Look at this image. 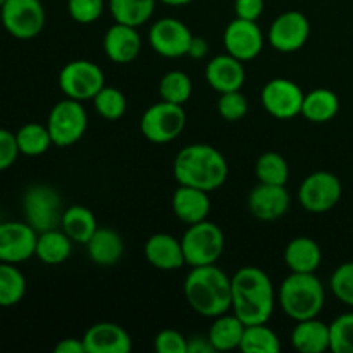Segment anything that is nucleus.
Masks as SVG:
<instances>
[{
  "label": "nucleus",
  "mask_w": 353,
  "mask_h": 353,
  "mask_svg": "<svg viewBox=\"0 0 353 353\" xmlns=\"http://www.w3.org/2000/svg\"><path fill=\"white\" fill-rule=\"evenodd\" d=\"M231 286H233L231 310L247 326L265 324L271 319L278 296L268 272L255 265H245L234 272L231 278Z\"/></svg>",
  "instance_id": "1"
},
{
  "label": "nucleus",
  "mask_w": 353,
  "mask_h": 353,
  "mask_svg": "<svg viewBox=\"0 0 353 353\" xmlns=\"http://www.w3.org/2000/svg\"><path fill=\"white\" fill-rule=\"evenodd\" d=\"M188 305L199 316L219 317L231 312L233 305V286L231 278L216 264L192 268L183 285Z\"/></svg>",
  "instance_id": "2"
},
{
  "label": "nucleus",
  "mask_w": 353,
  "mask_h": 353,
  "mask_svg": "<svg viewBox=\"0 0 353 353\" xmlns=\"http://www.w3.org/2000/svg\"><path fill=\"white\" fill-rule=\"evenodd\" d=\"M228 171L224 155L207 143H193L181 148L172 164V174L179 185L209 193L226 183Z\"/></svg>",
  "instance_id": "3"
},
{
  "label": "nucleus",
  "mask_w": 353,
  "mask_h": 353,
  "mask_svg": "<svg viewBox=\"0 0 353 353\" xmlns=\"http://www.w3.org/2000/svg\"><path fill=\"white\" fill-rule=\"evenodd\" d=\"M278 302L295 323L312 319L323 312L326 290L316 272H290L279 285Z\"/></svg>",
  "instance_id": "4"
},
{
  "label": "nucleus",
  "mask_w": 353,
  "mask_h": 353,
  "mask_svg": "<svg viewBox=\"0 0 353 353\" xmlns=\"http://www.w3.org/2000/svg\"><path fill=\"white\" fill-rule=\"evenodd\" d=\"M24 221L37 233L61 228L62 221V196L54 186L47 183H34L26 188L23 195Z\"/></svg>",
  "instance_id": "5"
},
{
  "label": "nucleus",
  "mask_w": 353,
  "mask_h": 353,
  "mask_svg": "<svg viewBox=\"0 0 353 353\" xmlns=\"http://www.w3.org/2000/svg\"><path fill=\"white\" fill-rule=\"evenodd\" d=\"M185 262L190 268L216 264L224 252L226 238L223 230L212 221L205 219L190 224L181 238Z\"/></svg>",
  "instance_id": "6"
},
{
  "label": "nucleus",
  "mask_w": 353,
  "mask_h": 353,
  "mask_svg": "<svg viewBox=\"0 0 353 353\" xmlns=\"http://www.w3.org/2000/svg\"><path fill=\"white\" fill-rule=\"evenodd\" d=\"M48 133L55 147L65 148L78 143L88 128V114L79 100L65 97L52 107L47 119Z\"/></svg>",
  "instance_id": "7"
},
{
  "label": "nucleus",
  "mask_w": 353,
  "mask_h": 353,
  "mask_svg": "<svg viewBox=\"0 0 353 353\" xmlns=\"http://www.w3.org/2000/svg\"><path fill=\"white\" fill-rule=\"evenodd\" d=\"M0 21L10 37L33 40L43 31L47 14L41 0H7L0 9Z\"/></svg>",
  "instance_id": "8"
},
{
  "label": "nucleus",
  "mask_w": 353,
  "mask_h": 353,
  "mask_svg": "<svg viewBox=\"0 0 353 353\" xmlns=\"http://www.w3.org/2000/svg\"><path fill=\"white\" fill-rule=\"evenodd\" d=\"M186 126V112L183 105L171 102L154 103L143 112L140 130L152 143H169L183 133Z\"/></svg>",
  "instance_id": "9"
},
{
  "label": "nucleus",
  "mask_w": 353,
  "mask_h": 353,
  "mask_svg": "<svg viewBox=\"0 0 353 353\" xmlns=\"http://www.w3.org/2000/svg\"><path fill=\"white\" fill-rule=\"evenodd\" d=\"M105 86L103 71L92 61H71L59 72V88L64 97L72 100H93L97 93Z\"/></svg>",
  "instance_id": "10"
},
{
  "label": "nucleus",
  "mask_w": 353,
  "mask_h": 353,
  "mask_svg": "<svg viewBox=\"0 0 353 353\" xmlns=\"http://www.w3.org/2000/svg\"><path fill=\"white\" fill-rule=\"evenodd\" d=\"M343 186L340 178L330 171L310 172L299 188V202L307 212L323 214L336 207Z\"/></svg>",
  "instance_id": "11"
},
{
  "label": "nucleus",
  "mask_w": 353,
  "mask_h": 353,
  "mask_svg": "<svg viewBox=\"0 0 353 353\" xmlns=\"http://www.w3.org/2000/svg\"><path fill=\"white\" fill-rule=\"evenodd\" d=\"M303 90L288 78H274L262 88L261 100L264 109L272 117L288 121L302 114Z\"/></svg>",
  "instance_id": "12"
},
{
  "label": "nucleus",
  "mask_w": 353,
  "mask_h": 353,
  "mask_svg": "<svg viewBox=\"0 0 353 353\" xmlns=\"http://www.w3.org/2000/svg\"><path fill=\"white\" fill-rule=\"evenodd\" d=\"M192 31L183 21L176 17H162L155 21L148 31V41L155 54L165 59H178L188 55L192 43Z\"/></svg>",
  "instance_id": "13"
},
{
  "label": "nucleus",
  "mask_w": 353,
  "mask_h": 353,
  "mask_svg": "<svg viewBox=\"0 0 353 353\" xmlns=\"http://www.w3.org/2000/svg\"><path fill=\"white\" fill-rule=\"evenodd\" d=\"M310 37V23L300 10H286L271 24L268 40L281 54L300 50Z\"/></svg>",
  "instance_id": "14"
},
{
  "label": "nucleus",
  "mask_w": 353,
  "mask_h": 353,
  "mask_svg": "<svg viewBox=\"0 0 353 353\" xmlns=\"http://www.w3.org/2000/svg\"><path fill=\"white\" fill-rule=\"evenodd\" d=\"M38 233L26 221L0 224V262L21 264L30 261L37 250Z\"/></svg>",
  "instance_id": "15"
},
{
  "label": "nucleus",
  "mask_w": 353,
  "mask_h": 353,
  "mask_svg": "<svg viewBox=\"0 0 353 353\" xmlns=\"http://www.w3.org/2000/svg\"><path fill=\"white\" fill-rule=\"evenodd\" d=\"M264 33L257 21H247L234 17L224 30V48L226 54L233 55L238 61H254L264 48Z\"/></svg>",
  "instance_id": "16"
},
{
  "label": "nucleus",
  "mask_w": 353,
  "mask_h": 353,
  "mask_svg": "<svg viewBox=\"0 0 353 353\" xmlns=\"http://www.w3.org/2000/svg\"><path fill=\"white\" fill-rule=\"evenodd\" d=\"M290 209V193L283 185L259 183L248 195V210L264 223L281 219Z\"/></svg>",
  "instance_id": "17"
},
{
  "label": "nucleus",
  "mask_w": 353,
  "mask_h": 353,
  "mask_svg": "<svg viewBox=\"0 0 353 353\" xmlns=\"http://www.w3.org/2000/svg\"><path fill=\"white\" fill-rule=\"evenodd\" d=\"M86 353H130L131 336L116 323H97L83 336Z\"/></svg>",
  "instance_id": "18"
},
{
  "label": "nucleus",
  "mask_w": 353,
  "mask_h": 353,
  "mask_svg": "<svg viewBox=\"0 0 353 353\" xmlns=\"http://www.w3.org/2000/svg\"><path fill=\"white\" fill-rule=\"evenodd\" d=\"M243 62L230 54L216 55L205 65V79L217 93L238 92L245 85Z\"/></svg>",
  "instance_id": "19"
},
{
  "label": "nucleus",
  "mask_w": 353,
  "mask_h": 353,
  "mask_svg": "<svg viewBox=\"0 0 353 353\" xmlns=\"http://www.w3.org/2000/svg\"><path fill=\"white\" fill-rule=\"evenodd\" d=\"M141 37L137 28L116 23L105 31L103 52L116 64H130L140 55Z\"/></svg>",
  "instance_id": "20"
},
{
  "label": "nucleus",
  "mask_w": 353,
  "mask_h": 353,
  "mask_svg": "<svg viewBox=\"0 0 353 353\" xmlns=\"http://www.w3.org/2000/svg\"><path fill=\"white\" fill-rule=\"evenodd\" d=\"M143 255L152 268L161 271H176L186 264L181 240L168 233L152 234L145 241Z\"/></svg>",
  "instance_id": "21"
},
{
  "label": "nucleus",
  "mask_w": 353,
  "mask_h": 353,
  "mask_svg": "<svg viewBox=\"0 0 353 353\" xmlns=\"http://www.w3.org/2000/svg\"><path fill=\"white\" fill-rule=\"evenodd\" d=\"M172 212L181 223L195 224L205 221L210 212L209 192H203L193 186L179 185V188L172 193Z\"/></svg>",
  "instance_id": "22"
},
{
  "label": "nucleus",
  "mask_w": 353,
  "mask_h": 353,
  "mask_svg": "<svg viewBox=\"0 0 353 353\" xmlns=\"http://www.w3.org/2000/svg\"><path fill=\"white\" fill-rule=\"evenodd\" d=\"M86 252L93 264L114 265L123 259L124 241L123 236L112 228H97L95 233L86 241Z\"/></svg>",
  "instance_id": "23"
},
{
  "label": "nucleus",
  "mask_w": 353,
  "mask_h": 353,
  "mask_svg": "<svg viewBox=\"0 0 353 353\" xmlns=\"http://www.w3.org/2000/svg\"><path fill=\"white\" fill-rule=\"evenodd\" d=\"M292 345L300 353H324L330 350V326L317 317L299 321L292 331Z\"/></svg>",
  "instance_id": "24"
},
{
  "label": "nucleus",
  "mask_w": 353,
  "mask_h": 353,
  "mask_svg": "<svg viewBox=\"0 0 353 353\" xmlns=\"http://www.w3.org/2000/svg\"><path fill=\"white\" fill-rule=\"evenodd\" d=\"M323 262L319 243L309 236H296L286 245L285 264L292 272H316Z\"/></svg>",
  "instance_id": "25"
},
{
  "label": "nucleus",
  "mask_w": 353,
  "mask_h": 353,
  "mask_svg": "<svg viewBox=\"0 0 353 353\" xmlns=\"http://www.w3.org/2000/svg\"><path fill=\"white\" fill-rule=\"evenodd\" d=\"M245 327H247V324L236 314L226 312L219 317H214V323L207 336H209L216 352L236 350V348H240Z\"/></svg>",
  "instance_id": "26"
},
{
  "label": "nucleus",
  "mask_w": 353,
  "mask_h": 353,
  "mask_svg": "<svg viewBox=\"0 0 353 353\" xmlns=\"http://www.w3.org/2000/svg\"><path fill=\"white\" fill-rule=\"evenodd\" d=\"M72 243L74 241L59 228L43 231V233H38L34 257H38V261L47 265H59L71 257Z\"/></svg>",
  "instance_id": "27"
},
{
  "label": "nucleus",
  "mask_w": 353,
  "mask_h": 353,
  "mask_svg": "<svg viewBox=\"0 0 353 353\" xmlns=\"http://www.w3.org/2000/svg\"><path fill=\"white\" fill-rule=\"evenodd\" d=\"M340 110V99L333 90L316 88L305 93L302 103V116L316 124L330 123Z\"/></svg>",
  "instance_id": "28"
},
{
  "label": "nucleus",
  "mask_w": 353,
  "mask_h": 353,
  "mask_svg": "<svg viewBox=\"0 0 353 353\" xmlns=\"http://www.w3.org/2000/svg\"><path fill=\"white\" fill-rule=\"evenodd\" d=\"M99 224H97L95 216L88 207L71 205L64 210L61 221V230L71 238L74 243L86 245V241L92 238Z\"/></svg>",
  "instance_id": "29"
},
{
  "label": "nucleus",
  "mask_w": 353,
  "mask_h": 353,
  "mask_svg": "<svg viewBox=\"0 0 353 353\" xmlns=\"http://www.w3.org/2000/svg\"><path fill=\"white\" fill-rule=\"evenodd\" d=\"M157 0H109V9L116 23L143 26L155 10Z\"/></svg>",
  "instance_id": "30"
},
{
  "label": "nucleus",
  "mask_w": 353,
  "mask_h": 353,
  "mask_svg": "<svg viewBox=\"0 0 353 353\" xmlns=\"http://www.w3.org/2000/svg\"><path fill=\"white\" fill-rule=\"evenodd\" d=\"M16 141L19 152L28 157H38L43 155L48 148L54 145L47 124L28 123L16 131Z\"/></svg>",
  "instance_id": "31"
},
{
  "label": "nucleus",
  "mask_w": 353,
  "mask_h": 353,
  "mask_svg": "<svg viewBox=\"0 0 353 353\" xmlns=\"http://www.w3.org/2000/svg\"><path fill=\"white\" fill-rule=\"evenodd\" d=\"M240 350L243 353H279L281 340L278 334L265 324H250L245 327Z\"/></svg>",
  "instance_id": "32"
},
{
  "label": "nucleus",
  "mask_w": 353,
  "mask_h": 353,
  "mask_svg": "<svg viewBox=\"0 0 353 353\" xmlns=\"http://www.w3.org/2000/svg\"><path fill=\"white\" fill-rule=\"evenodd\" d=\"M26 295V278L16 264L0 262V307H14Z\"/></svg>",
  "instance_id": "33"
},
{
  "label": "nucleus",
  "mask_w": 353,
  "mask_h": 353,
  "mask_svg": "<svg viewBox=\"0 0 353 353\" xmlns=\"http://www.w3.org/2000/svg\"><path fill=\"white\" fill-rule=\"evenodd\" d=\"M255 178L265 185L286 186L290 178L288 162L278 152H265L255 162Z\"/></svg>",
  "instance_id": "34"
},
{
  "label": "nucleus",
  "mask_w": 353,
  "mask_h": 353,
  "mask_svg": "<svg viewBox=\"0 0 353 353\" xmlns=\"http://www.w3.org/2000/svg\"><path fill=\"white\" fill-rule=\"evenodd\" d=\"M193 92V83L190 76L183 71H169L162 76L159 83V95L161 100L183 105L190 100Z\"/></svg>",
  "instance_id": "35"
},
{
  "label": "nucleus",
  "mask_w": 353,
  "mask_h": 353,
  "mask_svg": "<svg viewBox=\"0 0 353 353\" xmlns=\"http://www.w3.org/2000/svg\"><path fill=\"white\" fill-rule=\"evenodd\" d=\"M95 109L103 119L117 121L126 114L128 100L124 93L116 86H103L93 99Z\"/></svg>",
  "instance_id": "36"
},
{
  "label": "nucleus",
  "mask_w": 353,
  "mask_h": 353,
  "mask_svg": "<svg viewBox=\"0 0 353 353\" xmlns=\"http://www.w3.org/2000/svg\"><path fill=\"white\" fill-rule=\"evenodd\" d=\"M330 350L353 353V312L341 314L330 324Z\"/></svg>",
  "instance_id": "37"
},
{
  "label": "nucleus",
  "mask_w": 353,
  "mask_h": 353,
  "mask_svg": "<svg viewBox=\"0 0 353 353\" xmlns=\"http://www.w3.org/2000/svg\"><path fill=\"white\" fill-rule=\"evenodd\" d=\"M330 286L341 303L353 307V262H345L334 269Z\"/></svg>",
  "instance_id": "38"
},
{
  "label": "nucleus",
  "mask_w": 353,
  "mask_h": 353,
  "mask_svg": "<svg viewBox=\"0 0 353 353\" xmlns=\"http://www.w3.org/2000/svg\"><path fill=\"white\" fill-rule=\"evenodd\" d=\"M217 112L221 114L224 121H241L248 112V100L243 93L238 92H228L219 93V100H217Z\"/></svg>",
  "instance_id": "39"
},
{
  "label": "nucleus",
  "mask_w": 353,
  "mask_h": 353,
  "mask_svg": "<svg viewBox=\"0 0 353 353\" xmlns=\"http://www.w3.org/2000/svg\"><path fill=\"white\" fill-rule=\"evenodd\" d=\"M105 9L103 0H68V12L79 24H92L100 19Z\"/></svg>",
  "instance_id": "40"
},
{
  "label": "nucleus",
  "mask_w": 353,
  "mask_h": 353,
  "mask_svg": "<svg viewBox=\"0 0 353 353\" xmlns=\"http://www.w3.org/2000/svg\"><path fill=\"white\" fill-rule=\"evenodd\" d=\"M159 353H188V338L176 330H162L154 340Z\"/></svg>",
  "instance_id": "41"
},
{
  "label": "nucleus",
  "mask_w": 353,
  "mask_h": 353,
  "mask_svg": "<svg viewBox=\"0 0 353 353\" xmlns=\"http://www.w3.org/2000/svg\"><path fill=\"white\" fill-rule=\"evenodd\" d=\"M19 147L16 141V133L0 128V172L7 171L19 157Z\"/></svg>",
  "instance_id": "42"
},
{
  "label": "nucleus",
  "mask_w": 353,
  "mask_h": 353,
  "mask_svg": "<svg viewBox=\"0 0 353 353\" xmlns=\"http://www.w3.org/2000/svg\"><path fill=\"white\" fill-rule=\"evenodd\" d=\"M264 0H234V14L240 19L257 21L264 12Z\"/></svg>",
  "instance_id": "43"
},
{
  "label": "nucleus",
  "mask_w": 353,
  "mask_h": 353,
  "mask_svg": "<svg viewBox=\"0 0 353 353\" xmlns=\"http://www.w3.org/2000/svg\"><path fill=\"white\" fill-rule=\"evenodd\" d=\"M212 343L207 334H193L188 338V353H214Z\"/></svg>",
  "instance_id": "44"
},
{
  "label": "nucleus",
  "mask_w": 353,
  "mask_h": 353,
  "mask_svg": "<svg viewBox=\"0 0 353 353\" xmlns=\"http://www.w3.org/2000/svg\"><path fill=\"white\" fill-rule=\"evenodd\" d=\"M55 353H86L83 338H64L54 347Z\"/></svg>",
  "instance_id": "45"
},
{
  "label": "nucleus",
  "mask_w": 353,
  "mask_h": 353,
  "mask_svg": "<svg viewBox=\"0 0 353 353\" xmlns=\"http://www.w3.org/2000/svg\"><path fill=\"white\" fill-rule=\"evenodd\" d=\"M209 52V43L203 40L202 37H193L192 43H190L188 48V55L192 59H203Z\"/></svg>",
  "instance_id": "46"
},
{
  "label": "nucleus",
  "mask_w": 353,
  "mask_h": 353,
  "mask_svg": "<svg viewBox=\"0 0 353 353\" xmlns=\"http://www.w3.org/2000/svg\"><path fill=\"white\" fill-rule=\"evenodd\" d=\"M157 2L165 3V6H171V7H183V6H188L192 3L193 0H157Z\"/></svg>",
  "instance_id": "47"
},
{
  "label": "nucleus",
  "mask_w": 353,
  "mask_h": 353,
  "mask_svg": "<svg viewBox=\"0 0 353 353\" xmlns=\"http://www.w3.org/2000/svg\"><path fill=\"white\" fill-rule=\"evenodd\" d=\"M7 2V0H0V9H2V6H3V3H6Z\"/></svg>",
  "instance_id": "48"
}]
</instances>
